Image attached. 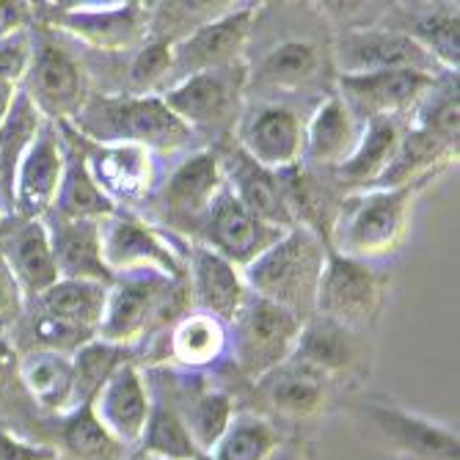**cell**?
<instances>
[{
  "mask_svg": "<svg viewBox=\"0 0 460 460\" xmlns=\"http://www.w3.org/2000/svg\"><path fill=\"white\" fill-rule=\"evenodd\" d=\"M108 287L111 284H100V281L58 279L50 289L28 301V306H36L41 312L56 314L61 320H69L97 333L108 301Z\"/></svg>",
  "mask_w": 460,
  "mask_h": 460,
  "instance_id": "f35d334b",
  "label": "cell"
},
{
  "mask_svg": "<svg viewBox=\"0 0 460 460\" xmlns=\"http://www.w3.org/2000/svg\"><path fill=\"white\" fill-rule=\"evenodd\" d=\"M364 124L348 111L337 92L323 97L304 128V165L317 172H331L342 165L361 138Z\"/></svg>",
  "mask_w": 460,
  "mask_h": 460,
  "instance_id": "4dcf8cb0",
  "label": "cell"
},
{
  "mask_svg": "<svg viewBox=\"0 0 460 460\" xmlns=\"http://www.w3.org/2000/svg\"><path fill=\"white\" fill-rule=\"evenodd\" d=\"M25 312V298L14 281V276L9 273L6 262L0 260V337L4 333H12V328L17 325V320Z\"/></svg>",
  "mask_w": 460,
  "mask_h": 460,
  "instance_id": "f6af8a7d",
  "label": "cell"
},
{
  "mask_svg": "<svg viewBox=\"0 0 460 460\" xmlns=\"http://www.w3.org/2000/svg\"><path fill=\"white\" fill-rule=\"evenodd\" d=\"M190 309L193 304L185 279L174 281L149 270L124 273L108 287L97 340L138 356Z\"/></svg>",
  "mask_w": 460,
  "mask_h": 460,
  "instance_id": "6da1fadb",
  "label": "cell"
},
{
  "mask_svg": "<svg viewBox=\"0 0 460 460\" xmlns=\"http://www.w3.org/2000/svg\"><path fill=\"white\" fill-rule=\"evenodd\" d=\"M0 460H58L56 449L0 422Z\"/></svg>",
  "mask_w": 460,
  "mask_h": 460,
  "instance_id": "ee69618b",
  "label": "cell"
},
{
  "mask_svg": "<svg viewBox=\"0 0 460 460\" xmlns=\"http://www.w3.org/2000/svg\"><path fill=\"white\" fill-rule=\"evenodd\" d=\"M20 389L28 402L48 416H61L75 408V369L64 353H22Z\"/></svg>",
  "mask_w": 460,
  "mask_h": 460,
  "instance_id": "d6a6232c",
  "label": "cell"
},
{
  "mask_svg": "<svg viewBox=\"0 0 460 460\" xmlns=\"http://www.w3.org/2000/svg\"><path fill=\"white\" fill-rule=\"evenodd\" d=\"M66 165V146L58 124L45 121L31 149L25 152L17 177H14V199L12 216L41 221L56 204L61 177Z\"/></svg>",
  "mask_w": 460,
  "mask_h": 460,
  "instance_id": "7402d4cb",
  "label": "cell"
},
{
  "mask_svg": "<svg viewBox=\"0 0 460 460\" xmlns=\"http://www.w3.org/2000/svg\"><path fill=\"white\" fill-rule=\"evenodd\" d=\"M301 320L248 289L240 312L229 323V361L245 384L287 361L296 350Z\"/></svg>",
  "mask_w": 460,
  "mask_h": 460,
  "instance_id": "8fae6325",
  "label": "cell"
},
{
  "mask_svg": "<svg viewBox=\"0 0 460 460\" xmlns=\"http://www.w3.org/2000/svg\"><path fill=\"white\" fill-rule=\"evenodd\" d=\"M0 260L14 276L25 304L50 289L61 276L53 257L50 234L41 221L6 216L0 224Z\"/></svg>",
  "mask_w": 460,
  "mask_h": 460,
  "instance_id": "d4e9b609",
  "label": "cell"
},
{
  "mask_svg": "<svg viewBox=\"0 0 460 460\" xmlns=\"http://www.w3.org/2000/svg\"><path fill=\"white\" fill-rule=\"evenodd\" d=\"M185 284L193 309L213 314L226 325L234 320L243 301L248 298L243 270H237L232 262H226L201 243H190Z\"/></svg>",
  "mask_w": 460,
  "mask_h": 460,
  "instance_id": "83f0119b",
  "label": "cell"
},
{
  "mask_svg": "<svg viewBox=\"0 0 460 460\" xmlns=\"http://www.w3.org/2000/svg\"><path fill=\"white\" fill-rule=\"evenodd\" d=\"M389 298V276L375 265L328 251L317 287L314 314L331 317L353 331L369 333Z\"/></svg>",
  "mask_w": 460,
  "mask_h": 460,
  "instance_id": "7c38bea8",
  "label": "cell"
},
{
  "mask_svg": "<svg viewBox=\"0 0 460 460\" xmlns=\"http://www.w3.org/2000/svg\"><path fill=\"white\" fill-rule=\"evenodd\" d=\"M36 22V4L25 0H0V39L25 31Z\"/></svg>",
  "mask_w": 460,
  "mask_h": 460,
  "instance_id": "bcb514c9",
  "label": "cell"
},
{
  "mask_svg": "<svg viewBox=\"0 0 460 460\" xmlns=\"http://www.w3.org/2000/svg\"><path fill=\"white\" fill-rule=\"evenodd\" d=\"M257 58H245L248 83L245 102H289L296 97H328L333 92L331 33L323 39L312 33H279L268 39L251 36Z\"/></svg>",
  "mask_w": 460,
  "mask_h": 460,
  "instance_id": "7a4b0ae2",
  "label": "cell"
},
{
  "mask_svg": "<svg viewBox=\"0 0 460 460\" xmlns=\"http://www.w3.org/2000/svg\"><path fill=\"white\" fill-rule=\"evenodd\" d=\"M136 358L130 350L108 345V342H89L77 353H72V369H75V408L94 402L100 389L111 381V375L124 364Z\"/></svg>",
  "mask_w": 460,
  "mask_h": 460,
  "instance_id": "b9f144b4",
  "label": "cell"
},
{
  "mask_svg": "<svg viewBox=\"0 0 460 460\" xmlns=\"http://www.w3.org/2000/svg\"><path fill=\"white\" fill-rule=\"evenodd\" d=\"M12 342L17 345L20 353H36V350H45V353H64L72 356L77 353L83 345H89L97 340V333L75 325L69 320H61L56 314H48L36 306L25 304L22 317L17 320V325L12 328Z\"/></svg>",
  "mask_w": 460,
  "mask_h": 460,
  "instance_id": "74e56055",
  "label": "cell"
},
{
  "mask_svg": "<svg viewBox=\"0 0 460 460\" xmlns=\"http://www.w3.org/2000/svg\"><path fill=\"white\" fill-rule=\"evenodd\" d=\"M102 262L111 276L124 273H160L165 279L182 281L188 273V251L190 243L149 224L138 213L116 210L100 221Z\"/></svg>",
  "mask_w": 460,
  "mask_h": 460,
  "instance_id": "30bf717a",
  "label": "cell"
},
{
  "mask_svg": "<svg viewBox=\"0 0 460 460\" xmlns=\"http://www.w3.org/2000/svg\"><path fill=\"white\" fill-rule=\"evenodd\" d=\"M268 460H309V455H306V444L304 441H289V444H281Z\"/></svg>",
  "mask_w": 460,
  "mask_h": 460,
  "instance_id": "c3c4849f",
  "label": "cell"
},
{
  "mask_svg": "<svg viewBox=\"0 0 460 460\" xmlns=\"http://www.w3.org/2000/svg\"><path fill=\"white\" fill-rule=\"evenodd\" d=\"M229 356V325L218 317L190 309L169 331L152 340L136 361L141 367H177L188 372H207Z\"/></svg>",
  "mask_w": 460,
  "mask_h": 460,
  "instance_id": "d6986e66",
  "label": "cell"
},
{
  "mask_svg": "<svg viewBox=\"0 0 460 460\" xmlns=\"http://www.w3.org/2000/svg\"><path fill=\"white\" fill-rule=\"evenodd\" d=\"M36 20L97 56L136 53L149 39V4H36Z\"/></svg>",
  "mask_w": 460,
  "mask_h": 460,
  "instance_id": "9c48e42d",
  "label": "cell"
},
{
  "mask_svg": "<svg viewBox=\"0 0 460 460\" xmlns=\"http://www.w3.org/2000/svg\"><path fill=\"white\" fill-rule=\"evenodd\" d=\"M251 386H254V397L262 402V408L257 411L270 416L273 422L276 420H284V422L314 420V416L323 413L328 394L333 389L320 372H314L312 367L296 358L281 361Z\"/></svg>",
  "mask_w": 460,
  "mask_h": 460,
  "instance_id": "cb8c5ba5",
  "label": "cell"
},
{
  "mask_svg": "<svg viewBox=\"0 0 460 460\" xmlns=\"http://www.w3.org/2000/svg\"><path fill=\"white\" fill-rule=\"evenodd\" d=\"M325 257L328 248L312 232L296 226L251 262L243 270V279L254 296L281 306L304 323L317 306V287Z\"/></svg>",
  "mask_w": 460,
  "mask_h": 460,
  "instance_id": "5b68a950",
  "label": "cell"
},
{
  "mask_svg": "<svg viewBox=\"0 0 460 460\" xmlns=\"http://www.w3.org/2000/svg\"><path fill=\"white\" fill-rule=\"evenodd\" d=\"M58 130H61L64 146H66V165H64L61 188H58V196H56V204L50 213L69 218V221H102V218L113 216L116 207L94 185V180L86 169V160H83V152L75 144L72 133L64 128V124H58Z\"/></svg>",
  "mask_w": 460,
  "mask_h": 460,
  "instance_id": "836d02e7",
  "label": "cell"
},
{
  "mask_svg": "<svg viewBox=\"0 0 460 460\" xmlns=\"http://www.w3.org/2000/svg\"><path fill=\"white\" fill-rule=\"evenodd\" d=\"M45 121L48 119H41L36 105L20 89L12 111L6 113L4 124H0V210H4V216H12L17 169Z\"/></svg>",
  "mask_w": 460,
  "mask_h": 460,
  "instance_id": "d590c367",
  "label": "cell"
},
{
  "mask_svg": "<svg viewBox=\"0 0 460 460\" xmlns=\"http://www.w3.org/2000/svg\"><path fill=\"white\" fill-rule=\"evenodd\" d=\"M358 416L397 455L411 460H457V436L438 422L411 413L389 400H364Z\"/></svg>",
  "mask_w": 460,
  "mask_h": 460,
  "instance_id": "44dd1931",
  "label": "cell"
},
{
  "mask_svg": "<svg viewBox=\"0 0 460 460\" xmlns=\"http://www.w3.org/2000/svg\"><path fill=\"white\" fill-rule=\"evenodd\" d=\"M245 83L248 64L240 61L185 77L165 89L160 100L196 136V141H201V146L213 149L234 141L237 121L245 108Z\"/></svg>",
  "mask_w": 460,
  "mask_h": 460,
  "instance_id": "52a82bcc",
  "label": "cell"
},
{
  "mask_svg": "<svg viewBox=\"0 0 460 460\" xmlns=\"http://www.w3.org/2000/svg\"><path fill=\"white\" fill-rule=\"evenodd\" d=\"M400 14V22H389L384 14V22L408 33L447 75H457L460 69V14L457 4H441L425 14H405V9H394Z\"/></svg>",
  "mask_w": 460,
  "mask_h": 460,
  "instance_id": "e575fe53",
  "label": "cell"
},
{
  "mask_svg": "<svg viewBox=\"0 0 460 460\" xmlns=\"http://www.w3.org/2000/svg\"><path fill=\"white\" fill-rule=\"evenodd\" d=\"M276 177L292 224L312 232L331 251V234L340 216L342 193L333 188L325 172L309 169L304 163L292 165L287 172H279Z\"/></svg>",
  "mask_w": 460,
  "mask_h": 460,
  "instance_id": "f546056e",
  "label": "cell"
},
{
  "mask_svg": "<svg viewBox=\"0 0 460 460\" xmlns=\"http://www.w3.org/2000/svg\"><path fill=\"white\" fill-rule=\"evenodd\" d=\"M408 124L411 121H405V119L367 121L350 157L342 165H337V169L325 172L328 180L333 182V188H337L342 196L372 190L375 182H378L392 165V160L402 144V136L408 130Z\"/></svg>",
  "mask_w": 460,
  "mask_h": 460,
  "instance_id": "f1b7e54d",
  "label": "cell"
},
{
  "mask_svg": "<svg viewBox=\"0 0 460 460\" xmlns=\"http://www.w3.org/2000/svg\"><path fill=\"white\" fill-rule=\"evenodd\" d=\"M367 337L369 333L353 331L331 317L312 314L301 323L298 342L289 358L320 372L331 386H342L369 372L372 353Z\"/></svg>",
  "mask_w": 460,
  "mask_h": 460,
  "instance_id": "ac0fdd59",
  "label": "cell"
},
{
  "mask_svg": "<svg viewBox=\"0 0 460 460\" xmlns=\"http://www.w3.org/2000/svg\"><path fill=\"white\" fill-rule=\"evenodd\" d=\"M121 61L124 72L113 94L160 97L165 89L174 86V45L169 41L146 39L136 53L121 56Z\"/></svg>",
  "mask_w": 460,
  "mask_h": 460,
  "instance_id": "ab89813d",
  "label": "cell"
},
{
  "mask_svg": "<svg viewBox=\"0 0 460 460\" xmlns=\"http://www.w3.org/2000/svg\"><path fill=\"white\" fill-rule=\"evenodd\" d=\"M306 116L289 102H245L234 144L262 169L279 174L304 163Z\"/></svg>",
  "mask_w": 460,
  "mask_h": 460,
  "instance_id": "9a60e30c",
  "label": "cell"
},
{
  "mask_svg": "<svg viewBox=\"0 0 460 460\" xmlns=\"http://www.w3.org/2000/svg\"><path fill=\"white\" fill-rule=\"evenodd\" d=\"M260 12L262 4L229 9L180 39L174 45V83L245 61Z\"/></svg>",
  "mask_w": 460,
  "mask_h": 460,
  "instance_id": "2e32d148",
  "label": "cell"
},
{
  "mask_svg": "<svg viewBox=\"0 0 460 460\" xmlns=\"http://www.w3.org/2000/svg\"><path fill=\"white\" fill-rule=\"evenodd\" d=\"M64 128L80 146L94 185L108 196L116 210L141 213L160 182L157 157L149 149L130 144H94L77 136L69 124H64Z\"/></svg>",
  "mask_w": 460,
  "mask_h": 460,
  "instance_id": "5bb4252c",
  "label": "cell"
},
{
  "mask_svg": "<svg viewBox=\"0 0 460 460\" xmlns=\"http://www.w3.org/2000/svg\"><path fill=\"white\" fill-rule=\"evenodd\" d=\"M41 224H45L50 234L53 257L61 279L113 284V276L102 262L100 221H69L56 213H48L41 218Z\"/></svg>",
  "mask_w": 460,
  "mask_h": 460,
  "instance_id": "1f68e13d",
  "label": "cell"
},
{
  "mask_svg": "<svg viewBox=\"0 0 460 460\" xmlns=\"http://www.w3.org/2000/svg\"><path fill=\"white\" fill-rule=\"evenodd\" d=\"M138 449L160 460H196L201 455L185 422L180 420V413L157 397H152L149 422H146Z\"/></svg>",
  "mask_w": 460,
  "mask_h": 460,
  "instance_id": "60d3db41",
  "label": "cell"
},
{
  "mask_svg": "<svg viewBox=\"0 0 460 460\" xmlns=\"http://www.w3.org/2000/svg\"><path fill=\"white\" fill-rule=\"evenodd\" d=\"M31 28L0 39V80L22 86L25 72L31 66Z\"/></svg>",
  "mask_w": 460,
  "mask_h": 460,
  "instance_id": "7bdbcfd3",
  "label": "cell"
},
{
  "mask_svg": "<svg viewBox=\"0 0 460 460\" xmlns=\"http://www.w3.org/2000/svg\"><path fill=\"white\" fill-rule=\"evenodd\" d=\"M328 50H331L333 77L392 72V69H413V72H425L433 77L447 75L408 33L386 25L384 17L375 25L331 31Z\"/></svg>",
  "mask_w": 460,
  "mask_h": 460,
  "instance_id": "4fadbf2b",
  "label": "cell"
},
{
  "mask_svg": "<svg viewBox=\"0 0 460 460\" xmlns=\"http://www.w3.org/2000/svg\"><path fill=\"white\" fill-rule=\"evenodd\" d=\"M281 433L270 416L240 405L224 436L207 452L210 460H268L281 447Z\"/></svg>",
  "mask_w": 460,
  "mask_h": 460,
  "instance_id": "8d00e7d4",
  "label": "cell"
},
{
  "mask_svg": "<svg viewBox=\"0 0 460 460\" xmlns=\"http://www.w3.org/2000/svg\"><path fill=\"white\" fill-rule=\"evenodd\" d=\"M281 237H284V229L268 226L257 216H251L229 193V188H224V193L213 204L210 216H207V221L193 243L207 245L210 251H216L218 257L232 262L237 270H245Z\"/></svg>",
  "mask_w": 460,
  "mask_h": 460,
  "instance_id": "603a6c76",
  "label": "cell"
},
{
  "mask_svg": "<svg viewBox=\"0 0 460 460\" xmlns=\"http://www.w3.org/2000/svg\"><path fill=\"white\" fill-rule=\"evenodd\" d=\"M92 405L97 420L113 438H119L128 449H138L152 411V394L141 364L136 358L124 361L111 375V381L100 389Z\"/></svg>",
  "mask_w": 460,
  "mask_h": 460,
  "instance_id": "484cf974",
  "label": "cell"
},
{
  "mask_svg": "<svg viewBox=\"0 0 460 460\" xmlns=\"http://www.w3.org/2000/svg\"><path fill=\"white\" fill-rule=\"evenodd\" d=\"M4 218H6V216H4V210H0V224H4Z\"/></svg>",
  "mask_w": 460,
  "mask_h": 460,
  "instance_id": "f907efd6",
  "label": "cell"
},
{
  "mask_svg": "<svg viewBox=\"0 0 460 460\" xmlns=\"http://www.w3.org/2000/svg\"><path fill=\"white\" fill-rule=\"evenodd\" d=\"M31 66L20 89L36 105L41 119L72 124L92 94L86 58L75 53L58 31L39 20L31 25Z\"/></svg>",
  "mask_w": 460,
  "mask_h": 460,
  "instance_id": "ba28073f",
  "label": "cell"
},
{
  "mask_svg": "<svg viewBox=\"0 0 460 460\" xmlns=\"http://www.w3.org/2000/svg\"><path fill=\"white\" fill-rule=\"evenodd\" d=\"M428 185L430 182H413L402 188L342 196L340 216L331 234V251L367 265L400 254L411 234L413 201Z\"/></svg>",
  "mask_w": 460,
  "mask_h": 460,
  "instance_id": "277c9868",
  "label": "cell"
},
{
  "mask_svg": "<svg viewBox=\"0 0 460 460\" xmlns=\"http://www.w3.org/2000/svg\"><path fill=\"white\" fill-rule=\"evenodd\" d=\"M221 157V169H224V180L229 193L245 207L251 216H257L260 221H265L268 226L276 229H296L289 218V210L281 196V185L279 177L262 165H257L251 160L234 141H226L221 146H213Z\"/></svg>",
  "mask_w": 460,
  "mask_h": 460,
  "instance_id": "4316f807",
  "label": "cell"
},
{
  "mask_svg": "<svg viewBox=\"0 0 460 460\" xmlns=\"http://www.w3.org/2000/svg\"><path fill=\"white\" fill-rule=\"evenodd\" d=\"M20 361H22V353L17 350L9 333H4V337H0V394L12 392L20 384Z\"/></svg>",
  "mask_w": 460,
  "mask_h": 460,
  "instance_id": "7dc6e473",
  "label": "cell"
},
{
  "mask_svg": "<svg viewBox=\"0 0 460 460\" xmlns=\"http://www.w3.org/2000/svg\"><path fill=\"white\" fill-rule=\"evenodd\" d=\"M444 77V75H441ZM433 75L413 69L369 72V75H340L333 77V92L348 105V111L361 121L375 119H405L416 113L428 92L436 86Z\"/></svg>",
  "mask_w": 460,
  "mask_h": 460,
  "instance_id": "e0dca14e",
  "label": "cell"
},
{
  "mask_svg": "<svg viewBox=\"0 0 460 460\" xmlns=\"http://www.w3.org/2000/svg\"><path fill=\"white\" fill-rule=\"evenodd\" d=\"M17 92H20V86H12V83L0 80V124H4L6 113L12 111V105H14V97H17Z\"/></svg>",
  "mask_w": 460,
  "mask_h": 460,
  "instance_id": "681fc988",
  "label": "cell"
},
{
  "mask_svg": "<svg viewBox=\"0 0 460 460\" xmlns=\"http://www.w3.org/2000/svg\"><path fill=\"white\" fill-rule=\"evenodd\" d=\"M33 408V405H31ZM20 422H31V433H25L33 441H41L56 449L58 460H128L130 449L119 438H113L105 425L97 420L94 405H80L61 416L33 413L20 416Z\"/></svg>",
  "mask_w": 460,
  "mask_h": 460,
  "instance_id": "ffe728a7",
  "label": "cell"
},
{
  "mask_svg": "<svg viewBox=\"0 0 460 460\" xmlns=\"http://www.w3.org/2000/svg\"><path fill=\"white\" fill-rule=\"evenodd\" d=\"M69 128L94 144H130L157 155L190 152L196 136L160 97L92 92Z\"/></svg>",
  "mask_w": 460,
  "mask_h": 460,
  "instance_id": "3957f363",
  "label": "cell"
},
{
  "mask_svg": "<svg viewBox=\"0 0 460 460\" xmlns=\"http://www.w3.org/2000/svg\"><path fill=\"white\" fill-rule=\"evenodd\" d=\"M226 180L221 169V157L216 149L196 146L165 174L146 207L138 213L149 224L172 232L193 243L210 216L213 204L224 193Z\"/></svg>",
  "mask_w": 460,
  "mask_h": 460,
  "instance_id": "8992f818",
  "label": "cell"
}]
</instances>
